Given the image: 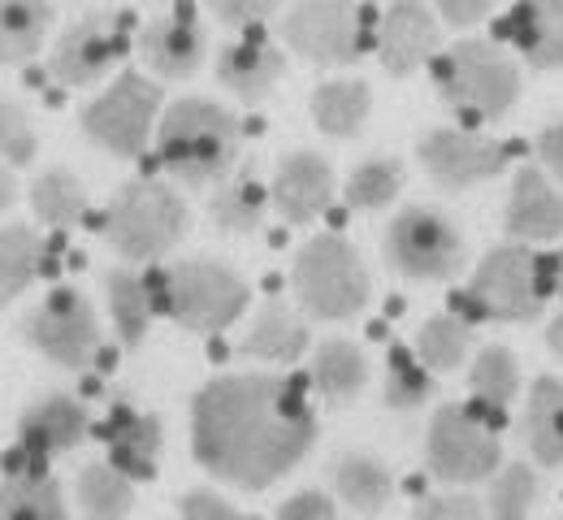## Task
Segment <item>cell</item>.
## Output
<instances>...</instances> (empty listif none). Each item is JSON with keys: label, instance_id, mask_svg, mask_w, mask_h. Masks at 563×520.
Wrapping results in <instances>:
<instances>
[{"label": "cell", "instance_id": "cell-41", "mask_svg": "<svg viewBox=\"0 0 563 520\" xmlns=\"http://www.w3.org/2000/svg\"><path fill=\"white\" fill-rule=\"evenodd\" d=\"M412 520H490V512L473 495H433L417 504Z\"/></svg>", "mask_w": 563, "mask_h": 520}, {"label": "cell", "instance_id": "cell-18", "mask_svg": "<svg viewBox=\"0 0 563 520\" xmlns=\"http://www.w3.org/2000/svg\"><path fill=\"white\" fill-rule=\"evenodd\" d=\"M140 53L156 78H191L209 57V31L196 13H165L152 18L140 35Z\"/></svg>", "mask_w": 563, "mask_h": 520}, {"label": "cell", "instance_id": "cell-33", "mask_svg": "<svg viewBox=\"0 0 563 520\" xmlns=\"http://www.w3.org/2000/svg\"><path fill=\"white\" fill-rule=\"evenodd\" d=\"M26 196H31V213L44 225H53V230H70L87 213V187L74 178L70 169H62V165L35 174Z\"/></svg>", "mask_w": 563, "mask_h": 520}, {"label": "cell", "instance_id": "cell-39", "mask_svg": "<svg viewBox=\"0 0 563 520\" xmlns=\"http://www.w3.org/2000/svg\"><path fill=\"white\" fill-rule=\"evenodd\" d=\"M533 504H538V473L529 464H503L490 477V499H486L490 520H529Z\"/></svg>", "mask_w": 563, "mask_h": 520}, {"label": "cell", "instance_id": "cell-44", "mask_svg": "<svg viewBox=\"0 0 563 520\" xmlns=\"http://www.w3.org/2000/svg\"><path fill=\"white\" fill-rule=\"evenodd\" d=\"M274 520H339V512H334L330 495H321V490H299V495H290V499L282 504Z\"/></svg>", "mask_w": 563, "mask_h": 520}, {"label": "cell", "instance_id": "cell-25", "mask_svg": "<svg viewBox=\"0 0 563 520\" xmlns=\"http://www.w3.org/2000/svg\"><path fill=\"white\" fill-rule=\"evenodd\" d=\"M312 122L330 140H355L368 109H373V87L364 78H330L308 96Z\"/></svg>", "mask_w": 563, "mask_h": 520}, {"label": "cell", "instance_id": "cell-36", "mask_svg": "<svg viewBox=\"0 0 563 520\" xmlns=\"http://www.w3.org/2000/svg\"><path fill=\"white\" fill-rule=\"evenodd\" d=\"M382 399L386 408L395 412H412L421 408L424 399H433V369L424 365L421 356L404 343H395L386 352V386H382Z\"/></svg>", "mask_w": 563, "mask_h": 520}, {"label": "cell", "instance_id": "cell-32", "mask_svg": "<svg viewBox=\"0 0 563 520\" xmlns=\"http://www.w3.org/2000/svg\"><path fill=\"white\" fill-rule=\"evenodd\" d=\"M0 520H70V504L48 473H9L0 482Z\"/></svg>", "mask_w": 563, "mask_h": 520}, {"label": "cell", "instance_id": "cell-23", "mask_svg": "<svg viewBox=\"0 0 563 520\" xmlns=\"http://www.w3.org/2000/svg\"><path fill=\"white\" fill-rule=\"evenodd\" d=\"M243 356L252 361H269V365H295L308 352V321L286 308L282 299H269L256 308L247 334H243Z\"/></svg>", "mask_w": 563, "mask_h": 520}, {"label": "cell", "instance_id": "cell-3", "mask_svg": "<svg viewBox=\"0 0 563 520\" xmlns=\"http://www.w3.org/2000/svg\"><path fill=\"white\" fill-rule=\"evenodd\" d=\"M555 296L551 256L529 252V243H507L482 256L473 283L455 296L464 321H533Z\"/></svg>", "mask_w": 563, "mask_h": 520}, {"label": "cell", "instance_id": "cell-12", "mask_svg": "<svg viewBox=\"0 0 563 520\" xmlns=\"http://www.w3.org/2000/svg\"><path fill=\"white\" fill-rule=\"evenodd\" d=\"M22 339L57 369H87L100 352V317L91 299L74 287H57L22 317Z\"/></svg>", "mask_w": 563, "mask_h": 520}, {"label": "cell", "instance_id": "cell-24", "mask_svg": "<svg viewBox=\"0 0 563 520\" xmlns=\"http://www.w3.org/2000/svg\"><path fill=\"white\" fill-rule=\"evenodd\" d=\"M520 430H525L520 439L538 464H563V377L547 373L533 381Z\"/></svg>", "mask_w": 563, "mask_h": 520}, {"label": "cell", "instance_id": "cell-35", "mask_svg": "<svg viewBox=\"0 0 563 520\" xmlns=\"http://www.w3.org/2000/svg\"><path fill=\"white\" fill-rule=\"evenodd\" d=\"M468 347H473V330H468V321H464L460 312H438V317H424L421 321V330H417V347H412V352H417L433 373H451L464 365Z\"/></svg>", "mask_w": 563, "mask_h": 520}, {"label": "cell", "instance_id": "cell-43", "mask_svg": "<svg viewBox=\"0 0 563 520\" xmlns=\"http://www.w3.org/2000/svg\"><path fill=\"white\" fill-rule=\"evenodd\" d=\"M178 520H243V512L230 504V499H221L217 490H187L183 499H178Z\"/></svg>", "mask_w": 563, "mask_h": 520}, {"label": "cell", "instance_id": "cell-37", "mask_svg": "<svg viewBox=\"0 0 563 520\" xmlns=\"http://www.w3.org/2000/svg\"><path fill=\"white\" fill-rule=\"evenodd\" d=\"M399 191H404V161L399 156H368V161H360L347 174V187H343L347 204L360 209V213L386 209Z\"/></svg>", "mask_w": 563, "mask_h": 520}, {"label": "cell", "instance_id": "cell-34", "mask_svg": "<svg viewBox=\"0 0 563 520\" xmlns=\"http://www.w3.org/2000/svg\"><path fill=\"white\" fill-rule=\"evenodd\" d=\"M44 265V243L31 225H0V303L18 299Z\"/></svg>", "mask_w": 563, "mask_h": 520}, {"label": "cell", "instance_id": "cell-28", "mask_svg": "<svg viewBox=\"0 0 563 520\" xmlns=\"http://www.w3.org/2000/svg\"><path fill=\"white\" fill-rule=\"evenodd\" d=\"M334 490H339V499H343L352 512L377 517V512L390 504V495H395V477H390V468H386L382 460L347 451V455L334 460Z\"/></svg>", "mask_w": 563, "mask_h": 520}, {"label": "cell", "instance_id": "cell-7", "mask_svg": "<svg viewBox=\"0 0 563 520\" xmlns=\"http://www.w3.org/2000/svg\"><path fill=\"white\" fill-rule=\"evenodd\" d=\"M191 225L183 196L156 178H131L104 209V243L122 261H161L169 256Z\"/></svg>", "mask_w": 563, "mask_h": 520}, {"label": "cell", "instance_id": "cell-4", "mask_svg": "<svg viewBox=\"0 0 563 520\" xmlns=\"http://www.w3.org/2000/svg\"><path fill=\"white\" fill-rule=\"evenodd\" d=\"M147 287H152L156 317H169L191 334H217L234 325L252 303L247 283L230 265H217L205 256L147 274Z\"/></svg>", "mask_w": 563, "mask_h": 520}, {"label": "cell", "instance_id": "cell-47", "mask_svg": "<svg viewBox=\"0 0 563 520\" xmlns=\"http://www.w3.org/2000/svg\"><path fill=\"white\" fill-rule=\"evenodd\" d=\"M13 200H18V182H13V169L0 161V213H9Z\"/></svg>", "mask_w": 563, "mask_h": 520}, {"label": "cell", "instance_id": "cell-45", "mask_svg": "<svg viewBox=\"0 0 563 520\" xmlns=\"http://www.w3.org/2000/svg\"><path fill=\"white\" fill-rule=\"evenodd\" d=\"M433 4H438L442 22H451L455 31H464V26H477L490 13L494 0H433Z\"/></svg>", "mask_w": 563, "mask_h": 520}, {"label": "cell", "instance_id": "cell-46", "mask_svg": "<svg viewBox=\"0 0 563 520\" xmlns=\"http://www.w3.org/2000/svg\"><path fill=\"white\" fill-rule=\"evenodd\" d=\"M538 156H542V165H547V174L563 182V118H555L542 135H538Z\"/></svg>", "mask_w": 563, "mask_h": 520}, {"label": "cell", "instance_id": "cell-6", "mask_svg": "<svg viewBox=\"0 0 563 520\" xmlns=\"http://www.w3.org/2000/svg\"><path fill=\"white\" fill-rule=\"evenodd\" d=\"M433 87L451 113L494 122L520 96V66L490 40H460L433 57Z\"/></svg>", "mask_w": 563, "mask_h": 520}, {"label": "cell", "instance_id": "cell-27", "mask_svg": "<svg viewBox=\"0 0 563 520\" xmlns=\"http://www.w3.org/2000/svg\"><path fill=\"white\" fill-rule=\"evenodd\" d=\"M269 213V187L256 182L252 169H239L217 182L209 196V222L221 234H256Z\"/></svg>", "mask_w": 563, "mask_h": 520}, {"label": "cell", "instance_id": "cell-9", "mask_svg": "<svg viewBox=\"0 0 563 520\" xmlns=\"http://www.w3.org/2000/svg\"><path fill=\"white\" fill-rule=\"evenodd\" d=\"M424 464L442 486H477L490 482L503 468L498 430L486 417L473 412V403H442L429 421Z\"/></svg>", "mask_w": 563, "mask_h": 520}, {"label": "cell", "instance_id": "cell-16", "mask_svg": "<svg viewBox=\"0 0 563 520\" xmlns=\"http://www.w3.org/2000/svg\"><path fill=\"white\" fill-rule=\"evenodd\" d=\"M334 191H339V182H334V165L325 156H317V152H290V156H282L278 169H274L269 204L290 225H308L330 209Z\"/></svg>", "mask_w": 563, "mask_h": 520}, {"label": "cell", "instance_id": "cell-48", "mask_svg": "<svg viewBox=\"0 0 563 520\" xmlns=\"http://www.w3.org/2000/svg\"><path fill=\"white\" fill-rule=\"evenodd\" d=\"M547 347H551V352L563 361V317H555V321H551V330H547Z\"/></svg>", "mask_w": 563, "mask_h": 520}, {"label": "cell", "instance_id": "cell-21", "mask_svg": "<svg viewBox=\"0 0 563 520\" xmlns=\"http://www.w3.org/2000/svg\"><path fill=\"white\" fill-rule=\"evenodd\" d=\"M503 35L533 70H563V0H516Z\"/></svg>", "mask_w": 563, "mask_h": 520}, {"label": "cell", "instance_id": "cell-31", "mask_svg": "<svg viewBox=\"0 0 563 520\" xmlns=\"http://www.w3.org/2000/svg\"><path fill=\"white\" fill-rule=\"evenodd\" d=\"M104 299H109V312H113V330L122 339V347H140L152 317H156V303H152V287L147 278L135 269H109L104 274Z\"/></svg>", "mask_w": 563, "mask_h": 520}, {"label": "cell", "instance_id": "cell-17", "mask_svg": "<svg viewBox=\"0 0 563 520\" xmlns=\"http://www.w3.org/2000/svg\"><path fill=\"white\" fill-rule=\"evenodd\" d=\"M282 75H286V53H278V44L265 40L261 31H247L217 48V82L243 104L269 100Z\"/></svg>", "mask_w": 563, "mask_h": 520}, {"label": "cell", "instance_id": "cell-20", "mask_svg": "<svg viewBox=\"0 0 563 520\" xmlns=\"http://www.w3.org/2000/svg\"><path fill=\"white\" fill-rule=\"evenodd\" d=\"M87 430H91V421H87V408L74 399V395H44V399H35L26 412H22V421H18V439L26 446V455L31 460H53V455H66L74 446L87 439Z\"/></svg>", "mask_w": 563, "mask_h": 520}, {"label": "cell", "instance_id": "cell-19", "mask_svg": "<svg viewBox=\"0 0 563 520\" xmlns=\"http://www.w3.org/2000/svg\"><path fill=\"white\" fill-rule=\"evenodd\" d=\"M503 225H507V234H511L516 243H551V239H560L563 234L560 187H555L542 169H533V165L516 169Z\"/></svg>", "mask_w": 563, "mask_h": 520}, {"label": "cell", "instance_id": "cell-42", "mask_svg": "<svg viewBox=\"0 0 563 520\" xmlns=\"http://www.w3.org/2000/svg\"><path fill=\"white\" fill-rule=\"evenodd\" d=\"M209 9L225 26H261L265 18L286 9V0H209Z\"/></svg>", "mask_w": 563, "mask_h": 520}, {"label": "cell", "instance_id": "cell-13", "mask_svg": "<svg viewBox=\"0 0 563 520\" xmlns=\"http://www.w3.org/2000/svg\"><path fill=\"white\" fill-rule=\"evenodd\" d=\"M126 22L109 9H91L78 22H70L48 53V75L62 87H96L122 57H126Z\"/></svg>", "mask_w": 563, "mask_h": 520}, {"label": "cell", "instance_id": "cell-1", "mask_svg": "<svg viewBox=\"0 0 563 520\" xmlns=\"http://www.w3.org/2000/svg\"><path fill=\"white\" fill-rule=\"evenodd\" d=\"M317 443V412L278 373H221L191 403V451L217 482L269 490Z\"/></svg>", "mask_w": 563, "mask_h": 520}, {"label": "cell", "instance_id": "cell-2", "mask_svg": "<svg viewBox=\"0 0 563 520\" xmlns=\"http://www.w3.org/2000/svg\"><path fill=\"white\" fill-rule=\"evenodd\" d=\"M156 156L187 187L221 182L239 161V118L217 100L183 96L156 122Z\"/></svg>", "mask_w": 563, "mask_h": 520}, {"label": "cell", "instance_id": "cell-22", "mask_svg": "<svg viewBox=\"0 0 563 520\" xmlns=\"http://www.w3.org/2000/svg\"><path fill=\"white\" fill-rule=\"evenodd\" d=\"M104 451H109V464L118 473H126L131 482H152L156 477V460H161V421L152 412H135V408H113L104 430Z\"/></svg>", "mask_w": 563, "mask_h": 520}, {"label": "cell", "instance_id": "cell-5", "mask_svg": "<svg viewBox=\"0 0 563 520\" xmlns=\"http://www.w3.org/2000/svg\"><path fill=\"white\" fill-rule=\"evenodd\" d=\"M377 0H295L282 40L308 66H355L377 48Z\"/></svg>", "mask_w": 563, "mask_h": 520}, {"label": "cell", "instance_id": "cell-26", "mask_svg": "<svg viewBox=\"0 0 563 520\" xmlns=\"http://www.w3.org/2000/svg\"><path fill=\"white\" fill-rule=\"evenodd\" d=\"M308 381H312V390L330 408H347L355 395L364 390V381H368V361H364V352L355 343H347V339H325L312 352Z\"/></svg>", "mask_w": 563, "mask_h": 520}, {"label": "cell", "instance_id": "cell-40", "mask_svg": "<svg viewBox=\"0 0 563 520\" xmlns=\"http://www.w3.org/2000/svg\"><path fill=\"white\" fill-rule=\"evenodd\" d=\"M40 152V140H35V126H31V113L0 91V161L4 165H31Z\"/></svg>", "mask_w": 563, "mask_h": 520}, {"label": "cell", "instance_id": "cell-10", "mask_svg": "<svg viewBox=\"0 0 563 520\" xmlns=\"http://www.w3.org/2000/svg\"><path fill=\"white\" fill-rule=\"evenodd\" d=\"M156 122H161V87L140 70H122L78 113L82 135L113 156H140Z\"/></svg>", "mask_w": 563, "mask_h": 520}, {"label": "cell", "instance_id": "cell-49", "mask_svg": "<svg viewBox=\"0 0 563 520\" xmlns=\"http://www.w3.org/2000/svg\"><path fill=\"white\" fill-rule=\"evenodd\" d=\"M551 269H555V296H563V252L551 256Z\"/></svg>", "mask_w": 563, "mask_h": 520}, {"label": "cell", "instance_id": "cell-14", "mask_svg": "<svg viewBox=\"0 0 563 520\" xmlns=\"http://www.w3.org/2000/svg\"><path fill=\"white\" fill-rule=\"evenodd\" d=\"M417 156H421L424 174L446 191L490 182L494 174H503V165H507L503 144H494L482 131H460V126L424 131L417 140Z\"/></svg>", "mask_w": 563, "mask_h": 520}, {"label": "cell", "instance_id": "cell-8", "mask_svg": "<svg viewBox=\"0 0 563 520\" xmlns=\"http://www.w3.org/2000/svg\"><path fill=\"white\" fill-rule=\"evenodd\" d=\"M290 291L321 321H352L355 312H364V303L373 296V283H368V269H364L352 239L312 234L295 252Z\"/></svg>", "mask_w": 563, "mask_h": 520}, {"label": "cell", "instance_id": "cell-30", "mask_svg": "<svg viewBox=\"0 0 563 520\" xmlns=\"http://www.w3.org/2000/svg\"><path fill=\"white\" fill-rule=\"evenodd\" d=\"M53 18L57 13L48 0H0V66L31 62L44 48Z\"/></svg>", "mask_w": 563, "mask_h": 520}, {"label": "cell", "instance_id": "cell-29", "mask_svg": "<svg viewBox=\"0 0 563 520\" xmlns=\"http://www.w3.org/2000/svg\"><path fill=\"white\" fill-rule=\"evenodd\" d=\"M74 499H78L82 520H126L135 508V482L126 473H118L109 460H96V464L78 468Z\"/></svg>", "mask_w": 563, "mask_h": 520}, {"label": "cell", "instance_id": "cell-15", "mask_svg": "<svg viewBox=\"0 0 563 520\" xmlns=\"http://www.w3.org/2000/svg\"><path fill=\"white\" fill-rule=\"evenodd\" d=\"M442 48V26L424 0H390L377 26V57L382 70L395 78L417 75Z\"/></svg>", "mask_w": 563, "mask_h": 520}, {"label": "cell", "instance_id": "cell-11", "mask_svg": "<svg viewBox=\"0 0 563 520\" xmlns=\"http://www.w3.org/2000/svg\"><path fill=\"white\" fill-rule=\"evenodd\" d=\"M386 261L412 283H451L464 265V234L438 209L412 204L386 225Z\"/></svg>", "mask_w": 563, "mask_h": 520}, {"label": "cell", "instance_id": "cell-38", "mask_svg": "<svg viewBox=\"0 0 563 520\" xmlns=\"http://www.w3.org/2000/svg\"><path fill=\"white\" fill-rule=\"evenodd\" d=\"M468 386H473V403H482L490 412H503L516 399V390H520V365H516V356L507 347H498V343L482 347L477 361H473V369H468Z\"/></svg>", "mask_w": 563, "mask_h": 520}]
</instances>
